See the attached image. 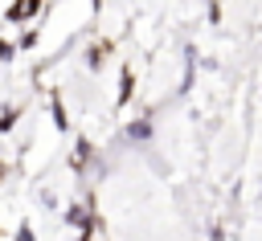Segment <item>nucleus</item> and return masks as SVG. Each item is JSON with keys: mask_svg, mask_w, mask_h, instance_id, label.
<instances>
[]
</instances>
